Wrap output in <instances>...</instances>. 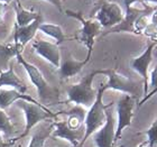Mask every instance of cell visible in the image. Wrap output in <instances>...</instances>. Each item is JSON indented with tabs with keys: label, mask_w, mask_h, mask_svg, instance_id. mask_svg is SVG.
<instances>
[{
	"label": "cell",
	"mask_w": 157,
	"mask_h": 147,
	"mask_svg": "<svg viewBox=\"0 0 157 147\" xmlns=\"http://www.w3.org/2000/svg\"><path fill=\"white\" fill-rule=\"evenodd\" d=\"M147 135V143L151 147H156L157 145V119L151 125V127L145 131Z\"/></svg>",
	"instance_id": "cb8c5ba5"
},
{
	"label": "cell",
	"mask_w": 157,
	"mask_h": 147,
	"mask_svg": "<svg viewBox=\"0 0 157 147\" xmlns=\"http://www.w3.org/2000/svg\"><path fill=\"white\" fill-rule=\"evenodd\" d=\"M16 57H17V61L24 66V69L26 70V72L28 74V76H29L32 83L36 87L39 99L43 102L55 99L57 97V95H59L57 90L55 88H53L52 85L46 81L45 78L43 76L42 72L38 70V68H36L35 65L27 62L26 60L21 56V53H18L16 55Z\"/></svg>",
	"instance_id": "8992f818"
},
{
	"label": "cell",
	"mask_w": 157,
	"mask_h": 147,
	"mask_svg": "<svg viewBox=\"0 0 157 147\" xmlns=\"http://www.w3.org/2000/svg\"><path fill=\"white\" fill-rule=\"evenodd\" d=\"M11 1H15V0H0V2H2V3H8V2H11Z\"/></svg>",
	"instance_id": "d6a6232c"
},
{
	"label": "cell",
	"mask_w": 157,
	"mask_h": 147,
	"mask_svg": "<svg viewBox=\"0 0 157 147\" xmlns=\"http://www.w3.org/2000/svg\"><path fill=\"white\" fill-rule=\"evenodd\" d=\"M53 126H54L52 133L53 137L67 141L73 147L80 146L82 139L84 137V128L80 130H73L67 126L66 121H56L53 122Z\"/></svg>",
	"instance_id": "4fadbf2b"
},
{
	"label": "cell",
	"mask_w": 157,
	"mask_h": 147,
	"mask_svg": "<svg viewBox=\"0 0 157 147\" xmlns=\"http://www.w3.org/2000/svg\"><path fill=\"white\" fill-rule=\"evenodd\" d=\"M156 44V42L151 43L140 55L130 61V68L135 72H137L140 75L141 81L144 83V97H146L148 93V81H149L148 70H149V66L153 61V51H154Z\"/></svg>",
	"instance_id": "30bf717a"
},
{
	"label": "cell",
	"mask_w": 157,
	"mask_h": 147,
	"mask_svg": "<svg viewBox=\"0 0 157 147\" xmlns=\"http://www.w3.org/2000/svg\"><path fill=\"white\" fill-rule=\"evenodd\" d=\"M145 3L146 2H149V3H155V5H157V0H143Z\"/></svg>",
	"instance_id": "4dcf8cb0"
},
{
	"label": "cell",
	"mask_w": 157,
	"mask_h": 147,
	"mask_svg": "<svg viewBox=\"0 0 157 147\" xmlns=\"http://www.w3.org/2000/svg\"><path fill=\"white\" fill-rule=\"evenodd\" d=\"M147 5L144 3L143 5V8H137V7H129L128 9H126V13H124V19L121 20L120 24H118L117 26L112 27L108 32H105L101 35V36H107L109 34H116V33H131L136 35V30H135V25H136V21L139 18L141 14L144 13L145 9H146Z\"/></svg>",
	"instance_id": "8fae6325"
},
{
	"label": "cell",
	"mask_w": 157,
	"mask_h": 147,
	"mask_svg": "<svg viewBox=\"0 0 157 147\" xmlns=\"http://www.w3.org/2000/svg\"><path fill=\"white\" fill-rule=\"evenodd\" d=\"M99 75V70H94L88 75H85L81 81L67 88V101L73 102L75 105L90 108L94 102L97 97V90L93 88V80Z\"/></svg>",
	"instance_id": "7a4b0ae2"
},
{
	"label": "cell",
	"mask_w": 157,
	"mask_h": 147,
	"mask_svg": "<svg viewBox=\"0 0 157 147\" xmlns=\"http://www.w3.org/2000/svg\"><path fill=\"white\" fill-rule=\"evenodd\" d=\"M155 93H157V61H156V63H155L153 70H151V75H149V81H148V93L146 97H144V98L139 101V106L143 105L145 101H147L148 99L151 98Z\"/></svg>",
	"instance_id": "7402d4cb"
},
{
	"label": "cell",
	"mask_w": 157,
	"mask_h": 147,
	"mask_svg": "<svg viewBox=\"0 0 157 147\" xmlns=\"http://www.w3.org/2000/svg\"><path fill=\"white\" fill-rule=\"evenodd\" d=\"M66 16L72 17L74 19L78 20L82 25V28L78 32L75 39L81 42L88 48V56H91L93 51V45L95 42V37L99 36L102 32L101 25L95 19H85L81 13H76L73 10H65Z\"/></svg>",
	"instance_id": "277c9868"
},
{
	"label": "cell",
	"mask_w": 157,
	"mask_h": 147,
	"mask_svg": "<svg viewBox=\"0 0 157 147\" xmlns=\"http://www.w3.org/2000/svg\"><path fill=\"white\" fill-rule=\"evenodd\" d=\"M13 7H15V11H16V26L18 27H25L29 25L34 20H36L40 15V13H35L33 10L25 9L20 5L19 0H15Z\"/></svg>",
	"instance_id": "d6986e66"
},
{
	"label": "cell",
	"mask_w": 157,
	"mask_h": 147,
	"mask_svg": "<svg viewBox=\"0 0 157 147\" xmlns=\"http://www.w3.org/2000/svg\"><path fill=\"white\" fill-rule=\"evenodd\" d=\"M38 30L55 39L56 45L62 44L63 42H65L66 39H67L65 36V34H64V32H63L62 27L59 26V25H55V24H47V23H44V21H43V23L39 25Z\"/></svg>",
	"instance_id": "ffe728a7"
},
{
	"label": "cell",
	"mask_w": 157,
	"mask_h": 147,
	"mask_svg": "<svg viewBox=\"0 0 157 147\" xmlns=\"http://www.w3.org/2000/svg\"><path fill=\"white\" fill-rule=\"evenodd\" d=\"M135 103H136V99L129 95H122L116 103L118 119L115 134V143H117L118 139H120L124 128L130 127L132 124Z\"/></svg>",
	"instance_id": "52a82bcc"
},
{
	"label": "cell",
	"mask_w": 157,
	"mask_h": 147,
	"mask_svg": "<svg viewBox=\"0 0 157 147\" xmlns=\"http://www.w3.org/2000/svg\"><path fill=\"white\" fill-rule=\"evenodd\" d=\"M5 85L11 87L13 89L18 90L21 93H26L27 91V87L15 73L13 64H10L9 69L6 71H0V88L5 87Z\"/></svg>",
	"instance_id": "e0dca14e"
},
{
	"label": "cell",
	"mask_w": 157,
	"mask_h": 147,
	"mask_svg": "<svg viewBox=\"0 0 157 147\" xmlns=\"http://www.w3.org/2000/svg\"><path fill=\"white\" fill-rule=\"evenodd\" d=\"M18 100H26V101L32 102V103L43 105V103H39L38 101H36L34 98H32L30 95H26V93H21L15 89H8V90L1 89L0 90V109L5 110Z\"/></svg>",
	"instance_id": "2e32d148"
},
{
	"label": "cell",
	"mask_w": 157,
	"mask_h": 147,
	"mask_svg": "<svg viewBox=\"0 0 157 147\" xmlns=\"http://www.w3.org/2000/svg\"><path fill=\"white\" fill-rule=\"evenodd\" d=\"M124 13L116 2H103L95 14V20L102 28H112L124 19Z\"/></svg>",
	"instance_id": "9c48e42d"
},
{
	"label": "cell",
	"mask_w": 157,
	"mask_h": 147,
	"mask_svg": "<svg viewBox=\"0 0 157 147\" xmlns=\"http://www.w3.org/2000/svg\"><path fill=\"white\" fill-rule=\"evenodd\" d=\"M56 147H69V146H56Z\"/></svg>",
	"instance_id": "836d02e7"
},
{
	"label": "cell",
	"mask_w": 157,
	"mask_h": 147,
	"mask_svg": "<svg viewBox=\"0 0 157 147\" xmlns=\"http://www.w3.org/2000/svg\"><path fill=\"white\" fill-rule=\"evenodd\" d=\"M105 90L107 89H105V84L99 87L97 90V97H95L94 102L89 108V111H86V116H85L84 120V137H83L78 147L83 146L85 144V141H88V138L105 125V119H107L105 109L108 107V105L105 106L103 103V93Z\"/></svg>",
	"instance_id": "6da1fadb"
},
{
	"label": "cell",
	"mask_w": 157,
	"mask_h": 147,
	"mask_svg": "<svg viewBox=\"0 0 157 147\" xmlns=\"http://www.w3.org/2000/svg\"><path fill=\"white\" fill-rule=\"evenodd\" d=\"M136 147H151V146L148 145L147 141H144V143H141L140 145H138V146H136Z\"/></svg>",
	"instance_id": "f546056e"
},
{
	"label": "cell",
	"mask_w": 157,
	"mask_h": 147,
	"mask_svg": "<svg viewBox=\"0 0 157 147\" xmlns=\"http://www.w3.org/2000/svg\"><path fill=\"white\" fill-rule=\"evenodd\" d=\"M0 133H3L9 136L15 133V127L13 122L2 109H0Z\"/></svg>",
	"instance_id": "603a6c76"
},
{
	"label": "cell",
	"mask_w": 157,
	"mask_h": 147,
	"mask_svg": "<svg viewBox=\"0 0 157 147\" xmlns=\"http://www.w3.org/2000/svg\"><path fill=\"white\" fill-rule=\"evenodd\" d=\"M151 23L154 25L155 27H157V8L153 11L151 16Z\"/></svg>",
	"instance_id": "4316f807"
},
{
	"label": "cell",
	"mask_w": 157,
	"mask_h": 147,
	"mask_svg": "<svg viewBox=\"0 0 157 147\" xmlns=\"http://www.w3.org/2000/svg\"><path fill=\"white\" fill-rule=\"evenodd\" d=\"M91 56H88L85 57L83 61H78V60L73 59L72 56H67L63 60L62 63L59 64V74L61 80H66V79H70L72 76H75L78 73L81 72L82 69L86 65V63L90 61Z\"/></svg>",
	"instance_id": "9a60e30c"
},
{
	"label": "cell",
	"mask_w": 157,
	"mask_h": 147,
	"mask_svg": "<svg viewBox=\"0 0 157 147\" xmlns=\"http://www.w3.org/2000/svg\"><path fill=\"white\" fill-rule=\"evenodd\" d=\"M19 1H20V0H19ZM45 1H47V2H49V3H52L53 6L55 7L59 13H64L63 5H62V0H45Z\"/></svg>",
	"instance_id": "d4e9b609"
},
{
	"label": "cell",
	"mask_w": 157,
	"mask_h": 147,
	"mask_svg": "<svg viewBox=\"0 0 157 147\" xmlns=\"http://www.w3.org/2000/svg\"><path fill=\"white\" fill-rule=\"evenodd\" d=\"M124 1V7H126V9H128L129 7H131L134 3H144V1L143 0H122Z\"/></svg>",
	"instance_id": "484cf974"
},
{
	"label": "cell",
	"mask_w": 157,
	"mask_h": 147,
	"mask_svg": "<svg viewBox=\"0 0 157 147\" xmlns=\"http://www.w3.org/2000/svg\"><path fill=\"white\" fill-rule=\"evenodd\" d=\"M16 105L19 107L25 114V118H26V128L19 137L16 138L15 141H13V144L18 139L26 137L27 135L29 134V131L32 130V128L35 127L37 124H39L40 121L46 120V119H53L55 118L57 114H53L52 111L48 110L44 105H36V103H32L26 100H18L16 101Z\"/></svg>",
	"instance_id": "5b68a950"
},
{
	"label": "cell",
	"mask_w": 157,
	"mask_h": 147,
	"mask_svg": "<svg viewBox=\"0 0 157 147\" xmlns=\"http://www.w3.org/2000/svg\"><path fill=\"white\" fill-rule=\"evenodd\" d=\"M33 48L38 55L45 59L53 66H55L57 69L59 68L61 52H59V45H56L55 43H51L47 41H34Z\"/></svg>",
	"instance_id": "5bb4252c"
},
{
	"label": "cell",
	"mask_w": 157,
	"mask_h": 147,
	"mask_svg": "<svg viewBox=\"0 0 157 147\" xmlns=\"http://www.w3.org/2000/svg\"><path fill=\"white\" fill-rule=\"evenodd\" d=\"M99 75H105L108 78V82L105 83V89H112L120 91L124 95H129L137 99L141 95H144V83L143 81H136L132 79L124 76L118 73L115 69L99 70Z\"/></svg>",
	"instance_id": "3957f363"
},
{
	"label": "cell",
	"mask_w": 157,
	"mask_h": 147,
	"mask_svg": "<svg viewBox=\"0 0 157 147\" xmlns=\"http://www.w3.org/2000/svg\"><path fill=\"white\" fill-rule=\"evenodd\" d=\"M3 8H5V3L0 2V19H1V17H2V14H3Z\"/></svg>",
	"instance_id": "f1b7e54d"
},
{
	"label": "cell",
	"mask_w": 157,
	"mask_h": 147,
	"mask_svg": "<svg viewBox=\"0 0 157 147\" xmlns=\"http://www.w3.org/2000/svg\"><path fill=\"white\" fill-rule=\"evenodd\" d=\"M42 23H43V16H42V14H40L36 20H34L33 23H30L29 25H27V26L18 27L15 25L13 41H15V46L19 49L20 52H23L25 45L35 37L37 30H38L39 25Z\"/></svg>",
	"instance_id": "7c38bea8"
},
{
	"label": "cell",
	"mask_w": 157,
	"mask_h": 147,
	"mask_svg": "<svg viewBox=\"0 0 157 147\" xmlns=\"http://www.w3.org/2000/svg\"><path fill=\"white\" fill-rule=\"evenodd\" d=\"M53 129H54L53 124L49 125L48 127L38 128V130H36V133L32 136L28 147H44L47 138L52 135Z\"/></svg>",
	"instance_id": "44dd1931"
},
{
	"label": "cell",
	"mask_w": 157,
	"mask_h": 147,
	"mask_svg": "<svg viewBox=\"0 0 157 147\" xmlns=\"http://www.w3.org/2000/svg\"><path fill=\"white\" fill-rule=\"evenodd\" d=\"M153 56H155V59H157V44H156V46H155L154 51H153Z\"/></svg>",
	"instance_id": "1f68e13d"
},
{
	"label": "cell",
	"mask_w": 157,
	"mask_h": 147,
	"mask_svg": "<svg viewBox=\"0 0 157 147\" xmlns=\"http://www.w3.org/2000/svg\"><path fill=\"white\" fill-rule=\"evenodd\" d=\"M63 114H67V120L65 121L71 129L80 130L82 128H84L83 124H84L85 116H86V111H85L84 107L75 105L72 109H70L69 111H64Z\"/></svg>",
	"instance_id": "ac0fdd59"
},
{
	"label": "cell",
	"mask_w": 157,
	"mask_h": 147,
	"mask_svg": "<svg viewBox=\"0 0 157 147\" xmlns=\"http://www.w3.org/2000/svg\"><path fill=\"white\" fill-rule=\"evenodd\" d=\"M113 103H109L105 109V125L100 129L93 134V141L97 147H113L115 143V134H116V119L115 114L111 107Z\"/></svg>",
	"instance_id": "ba28073f"
},
{
	"label": "cell",
	"mask_w": 157,
	"mask_h": 147,
	"mask_svg": "<svg viewBox=\"0 0 157 147\" xmlns=\"http://www.w3.org/2000/svg\"><path fill=\"white\" fill-rule=\"evenodd\" d=\"M11 145L13 144H11L10 141L9 143H8V141L6 143V141H3L2 137H1V135H0V147H9V146H11Z\"/></svg>",
	"instance_id": "83f0119b"
}]
</instances>
